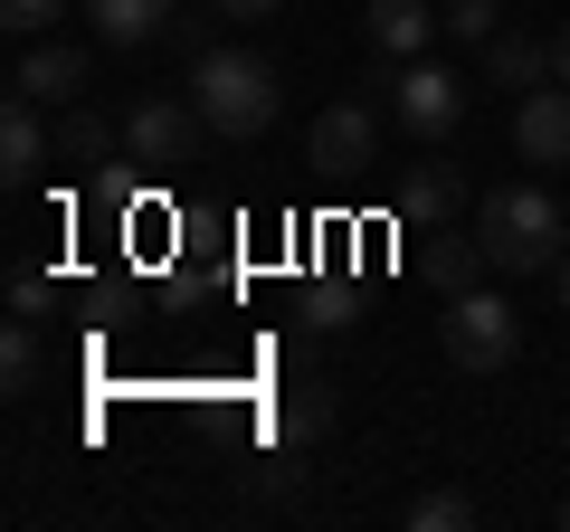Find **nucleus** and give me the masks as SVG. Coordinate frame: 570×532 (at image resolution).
<instances>
[{"label":"nucleus","instance_id":"nucleus-18","mask_svg":"<svg viewBox=\"0 0 570 532\" xmlns=\"http://www.w3.org/2000/svg\"><path fill=\"white\" fill-rule=\"evenodd\" d=\"M67 10H86V0H0V29H10V39H48Z\"/></svg>","mask_w":570,"mask_h":532},{"label":"nucleus","instance_id":"nucleus-24","mask_svg":"<svg viewBox=\"0 0 570 532\" xmlns=\"http://www.w3.org/2000/svg\"><path fill=\"white\" fill-rule=\"evenodd\" d=\"M551 286H561V314H570V257H561V266H551Z\"/></svg>","mask_w":570,"mask_h":532},{"label":"nucleus","instance_id":"nucleus-4","mask_svg":"<svg viewBox=\"0 0 570 532\" xmlns=\"http://www.w3.org/2000/svg\"><path fill=\"white\" fill-rule=\"evenodd\" d=\"M390 115L419 134V144H438V134H456V115H466V77L438 58H400L390 67Z\"/></svg>","mask_w":570,"mask_h":532},{"label":"nucleus","instance_id":"nucleus-1","mask_svg":"<svg viewBox=\"0 0 570 532\" xmlns=\"http://www.w3.org/2000/svg\"><path fill=\"white\" fill-rule=\"evenodd\" d=\"M190 105H200L209 134L257 144L266 124H276V105H285V77H276V58H257V48H209V58H190Z\"/></svg>","mask_w":570,"mask_h":532},{"label":"nucleus","instance_id":"nucleus-17","mask_svg":"<svg viewBox=\"0 0 570 532\" xmlns=\"http://www.w3.org/2000/svg\"><path fill=\"white\" fill-rule=\"evenodd\" d=\"M276 428H285V437H314V428H333V381H295V400L276 410Z\"/></svg>","mask_w":570,"mask_h":532},{"label":"nucleus","instance_id":"nucleus-14","mask_svg":"<svg viewBox=\"0 0 570 532\" xmlns=\"http://www.w3.org/2000/svg\"><path fill=\"white\" fill-rule=\"evenodd\" d=\"M485 266H494V257H485V238H448V228L428 238V276H438V295H466Z\"/></svg>","mask_w":570,"mask_h":532},{"label":"nucleus","instance_id":"nucleus-2","mask_svg":"<svg viewBox=\"0 0 570 532\" xmlns=\"http://www.w3.org/2000/svg\"><path fill=\"white\" fill-rule=\"evenodd\" d=\"M561 228H570V209L551 200L542 181H504V190L475 200V238H485V257L504 266V276H551V266L570 257Z\"/></svg>","mask_w":570,"mask_h":532},{"label":"nucleus","instance_id":"nucleus-16","mask_svg":"<svg viewBox=\"0 0 570 532\" xmlns=\"http://www.w3.org/2000/svg\"><path fill=\"white\" fill-rule=\"evenodd\" d=\"M475 523V504L456 485H428V494H409V532H466Z\"/></svg>","mask_w":570,"mask_h":532},{"label":"nucleus","instance_id":"nucleus-13","mask_svg":"<svg viewBox=\"0 0 570 532\" xmlns=\"http://www.w3.org/2000/svg\"><path fill=\"white\" fill-rule=\"evenodd\" d=\"M86 20H96L105 48H142L171 29V0H86Z\"/></svg>","mask_w":570,"mask_h":532},{"label":"nucleus","instance_id":"nucleus-7","mask_svg":"<svg viewBox=\"0 0 570 532\" xmlns=\"http://www.w3.org/2000/svg\"><path fill=\"white\" fill-rule=\"evenodd\" d=\"M10 96L77 105V96H86V48H67V39H29V48H20V67H10Z\"/></svg>","mask_w":570,"mask_h":532},{"label":"nucleus","instance_id":"nucleus-10","mask_svg":"<svg viewBox=\"0 0 570 532\" xmlns=\"http://www.w3.org/2000/svg\"><path fill=\"white\" fill-rule=\"evenodd\" d=\"M48 152H58V144H48V124H39V96H10V105H0V181L29 190Z\"/></svg>","mask_w":570,"mask_h":532},{"label":"nucleus","instance_id":"nucleus-6","mask_svg":"<svg viewBox=\"0 0 570 532\" xmlns=\"http://www.w3.org/2000/svg\"><path fill=\"white\" fill-rule=\"evenodd\" d=\"M513 152L523 162H570V86H532V96H513Z\"/></svg>","mask_w":570,"mask_h":532},{"label":"nucleus","instance_id":"nucleus-9","mask_svg":"<svg viewBox=\"0 0 570 532\" xmlns=\"http://www.w3.org/2000/svg\"><path fill=\"white\" fill-rule=\"evenodd\" d=\"M438 29H448V10H438V0H371V10H362V39L381 48V58H419Z\"/></svg>","mask_w":570,"mask_h":532},{"label":"nucleus","instance_id":"nucleus-12","mask_svg":"<svg viewBox=\"0 0 570 532\" xmlns=\"http://www.w3.org/2000/svg\"><path fill=\"white\" fill-rule=\"evenodd\" d=\"M456 209H466V181H456L448 162H419V171L400 181V219H419V228H448Z\"/></svg>","mask_w":570,"mask_h":532},{"label":"nucleus","instance_id":"nucleus-15","mask_svg":"<svg viewBox=\"0 0 570 532\" xmlns=\"http://www.w3.org/2000/svg\"><path fill=\"white\" fill-rule=\"evenodd\" d=\"M115 144H124V134H115L105 115H67V124H58V162H77V171H86V162H105Z\"/></svg>","mask_w":570,"mask_h":532},{"label":"nucleus","instance_id":"nucleus-19","mask_svg":"<svg viewBox=\"0 0 570 532\" xmlns=\"http://www.w3.org/2000/svg\"><path fill=\"white\" fill-rule=\"evenodd\" d=\"M0 381H10V390H39V333H29V314H10V343H0Z\"/></svg>","mask_w":570,"mask_h":532},{"label":"nucleus","instance_id":"nucleus-3","mask_svg":"<svg viewBox=\"0 0 570 532\" xmlns=\"http://www.w3.org/2000/svg\"><path fill=\"white\" fill-rule=\"evenodd\" d=\"M438 343H448L456 371H504L513 352H523V314H513L504 295L466 286V295H448V314H438Z\"/></svg>","mask_w":570,"mask_h":532},{"label":"nucleus","instance_id":"nucleus-22","mask_svg":"<svg viewBox=\"0 0 570 532\" xmlns=\"http://www.w3.org/2000/svg\"><path fill=\"white\" fill-rule=\"evenodd\" d=\"M209 10H219V20H276L285 0H209Z\"/></svg>","mask_w":570,"mask_h":532},{"label":"nucleus","instance_id":"nucleus-11","mask_svg":"<svg viewBox=\"0 0 570 532\" xmlns=\"http://www.w3.org/2000/svg\"><path fill=\"white\" fill-rule=\"evenodd\" d=\"M485 77L504 86V96L551 86V39H532V29H494V39H485Z\"/></svg>","mask_w":570,"mask_h":532},{"label":"nucleus","instance_id":"nucleus-5","mask_svg":"<svg viewBox=\"0 0 570 532\" xmlns=\"http://www.w3.org/2000/svg\"><path fill=\"white\" fill-rule=\"evenodd\" d=\"M200 105H181V96H142L134 115H124V152H134L142 171H181V162H200Z\"/></svg>","mask_w":570,"mask_h":532},{"label":"nucleus","instance_id":"nucleus-20","mask_svg":"<svg viewBox=\"0 0 570 532\" xmlns=\"http://www.w3.org/2000/svg\"><path fill=\"white\" fill-rule=\"evenodd\" d=\"M494 29H504V0H448V39H466V48H485Z\"/></svg>","mask_w":570,"mask_h":532},{"label":"nucleus","instance_id":"nucleus-25","mask_svg":"<svg viewBox=\"0 0 570 532\" xmlns=\"http://www.w3.org/2000/svg\"><path fill=\"white\" fill-rule=\"evenodd\" d=\"M561 523H570V494H561Z\"/></svg>","mask_w":570,"mask_h":532},{"label":"nucleus","instance_id":"nucleus-21","mask_svg":"<svg viewBox=\"0 0 570 532\" xmlns=\"http://www.w3.org/2000/svg\"><path fill=\"white\" fill-rule=\"evenodd\" d=\"M10 305H20L29 324H39V314H48V276H20V286H10Z\"/></svg>","mask_w":570,"mask_h":532},{"label":"nucleus","instance_id":"nucleus-23","mask_svg":"<svg viewBox=\"0 0 570 532\" xmlns=\"http://www.w3.org/2000/svg\"><path fill=\"white\" fill-rule=\"evenodd\" d=\"M551 77L570 86V20H561V39H551Z\"/></svg>","mask_w":570,"mask_h":532},{"label":"nucleus","instance_id":"nucleus-8","mask_svg":"<svg viewBox=\"0 0 570 532\" xmlns=\"http://www.w3.org/2000/svg\"><path fill=\"white\" fill-rule=\"evenodd\" d=\"M305 152H314V171H362V162H381V124H371V105H324Z\"/></svg>","mask_w":570,"mask_h":532}]
</instances>
